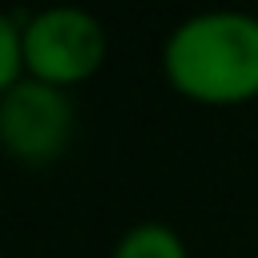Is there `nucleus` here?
<instances>
[{
  "mask_svg": "<svg viewBox=\"0 0 258 258\" xmlns=\"http://www.w3.org/2000/svg\"><path fill=\"white\" fill-rule=\"evenodd\" d=\"M169 85L198 105H242L258 97V16L198 12L161 48Z\"/></svg>",
  "mask_w": 258,
  "mask_h": 258,
  "instance_id": "obj_1",
  "label": "nucleus"
},
{
  "mask_svg": "<svg viewBox=\"0 0 258 258\" xmlns=\"http://www.w3.org/2000/svg\"><path fill=\"white\" fill-rule=\"evenodd\" d=\"M105 64V28L85 8H44L24 20V69L32 81L69 89Z\"/></svg>",
  "mask_w": 258,
  "mask_h": 258,
  "instance_id": "obj_2",
  "label": "nucleus"
},
{
  "mask_svg": "<svg viewBox=\"0 0 258 258\" xmlns=\"http://www.w3.org/2000/svg\"><path fill=\"white\" fill-rule=\"evenodd\" d=\"M73 101L64 89L24 77L0 97V141L20 165H48L64 153L73 137Z\"/></svg>",
  "mask_w": 258,
  "mask_h": 258,
  "instance_id": "obj_3",
  "label": "nucleus"
},
{
  "mask_svg": "<svg viewBox=\"0 0 258 258\" xmlns=\"http://www.w3.org/2000/svg\"><path fill=\"white\" fill-rule=\"evenodd\" d=\"M113 258H189L177 230L165 222H137L113 250Z\"/></svg>",
  "mask_w": 258,
  "mask_h": 258,
  "instance_id": "obj_4",
  "label": "nucleus"
},
{
  "mask_svg": "<svg viewBox=\"0 0 258 258\" xmlns=\"http://www.w3.org/2000/svg\"><path fill=\"white\" fill-rule=\"evenodd\" d=\"M28 77L24 69V16H0V89H16Z\"/></svg>",
  "mask_w": 258,
  "mask_h": 258,
  "instance_id": "obj_5",
  "label": "nucleus"
}]
</instances>
